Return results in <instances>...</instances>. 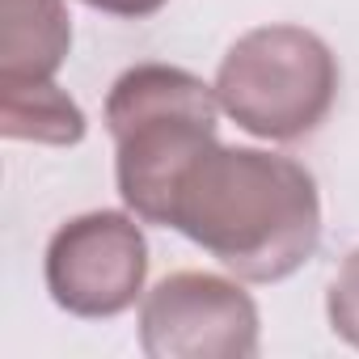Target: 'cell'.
<instances>
[{"instance_id":"1","label":"cell","mask_w":359,"mask_h":359,"mask_svg":"<svg viewBox=\"0 0 359 359\" xmlns=\"http://www.w3.org/2000/svg\"><path fill=\"white\" fill-rule=\"evenodd\" d=\"M165 229L187 233L250 283H279L313 258L321 199L300 161L212 144L177 177Z\"/></svg>"},{"instance_id":"2","label":"cell","mask_w":359,"mask_h":359,"mask_svg":"<svg viewBox=\"0 0 359 359\" xmlns=\"http://www.w3.org/2000/svg\"><path fill=\"white\" fill-rule=\"evenodd\" d=\"M220 97L187 68L140 64L127 68L106 97V127L114 140V173L123 203L165 224L182 177L216 144Z\"/></svg>"},{"instance_id":"3","label":"cell","mask_w":359,"mask_h":359,"mask_svg":"<svg viewBox=\"0 0 359 359\" xmlns=\"http://www.w3.org/2000/svg\"><path fill=\"white\" fill-rule=\"evenodd\" d=\"M212 89L241 131L287 144L325 123L338 93V64L304 26H258L229 47Z\"/></svg>"},{"instance_id":"4","label":"cell","mask_w":359,"mask_h":359,"mask_svg":"<svg viewBox=\"0 0 359 359\" xmlns=\"http://www.w3.org/2000/svg\"><path fill=\"white\" fill-rule=\"evenodd\" d=\"M140 346L152 359H250L258 355V309L220 275L177 271L148 292Z\"/></svg>"},{"instance_id":"5","label":"cell","mask_w":359,"mask_h":359,"mask_svg":"<svg viewBox=\"0 0 359 359\" xmlns=\"http://www.w3.org/2000/svg\"><path fill=\"white\" fill-rule=\"evenodd\" d=\"M148 275V245L131 216L89 212L68 220L47 245V292L76 317H118Z\"/></svg>"},{"instance_id":"6","label":"cell","mask_w":359,"mask_h":359,"mask_svg":"<svg viewBox=\"0 0 359 359\" xmlns=\"http://www.w3.org/2000/svg\"><path fill=\"white\" fill-rule=\"evenodd\" d=\"M68 47L64 0H0V81H51Z\"/></svg>"},{"instance_id":"7","label":"cell","mask_w":359,"mask_h":359,"mask_svg":"<svg viewBox=\"0 0 359 359\" xmlns=\"http://www.w3.org/2000/svg\"><path fill=\"white\" fill-rule=\"evenodd\" d=\"M0 131L9 140L76 144L85 114L55 81H0Z\"/></svg>"},{"instance_id":"8","label":"cell","mask_w":359,"mask_h":359,"mask_svg":"<svg viewBox=\"0 0 359 359\" xmlns=\"http://www.w3.org/2000/svg\"><path fill=\"white\" fill-rule=\"evenodd\" d=\"M330 325L338 338L359 346V250H351L330 283Z\"/></svg>"},{"instance_id":"9","label":"cell","mask_w":359,"mask_h":359,"mask_svg":"<svg viewBox=\"0 0 359 359\" xmlns=\"http://www.w3.org/2000/svg\"><path fill=\"white\" fill-rule=\"evenodd\" d=\"M81 5H89L97 13H110V18H152L169 0H81Z\"/></svg>"}]
</instances>
